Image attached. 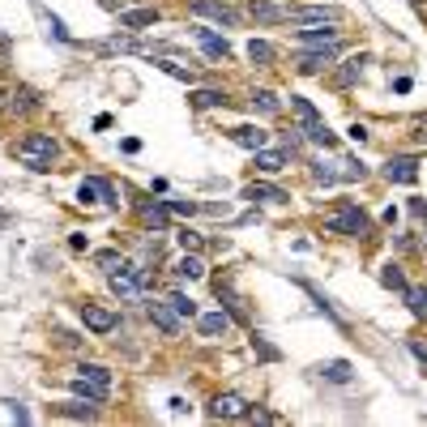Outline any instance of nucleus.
I'll return each mask as SVG.
<instances>
[{
  "label": "nucleus",
  "instance_id": "1",
  "mask_svg": "<svg viewBox=\"0 0 427 427\" xmlns=\"http://www.w3.org/2000/svg\"><path fill=\"white\" fill-rule=\"evenodd\" d=\"M56 154H60V145H56V137H51V133H26L13 145V158H18L22 167H30V171H51Z\"/></svg>",
  "mask_w": 427,
  "mask_h": 427
},
{
  "label": "nucleus",
  "instance_id": "2",
  "mask_svg": "<svg viewBox=\"0 0 427 427\" xmlns=\"http://www.w3.org/2000/svg\"><path fill=\"white\" fill-rule=\"evenodd\" d=\"M325 231H329V235H346V239H367V235H372V218L363 214V205L338 201V209L325 218Z\"/></svg>",
  "mask_w": 427,
  "mask_h": 427
},
{
  "label": "nucleus",
  "instance_id": "3",
  "mask_svg": "<svg viewBox=\"0 0 427 427\" xmlns=\"http://www.w3.org/2000/svg\"><path fill=\"white\" fill-rule=\"evenodd\" d=\"M73 389H77L86 402L103 406L107 393H112V372H107L103 363H81V367H77V376H73Z\"/></svg>",
  "mask_w": 427,
  "mask_h": 427
},
{
  "label": "nucleus",
  "instance_id": "4",
  "mask_svg": "<svg viewBox=\"0 0 427 427\" xmlns=\"http://www.w3.org/2000/svg\"><path fill=\"white\" fill-rule=\"evenodd\" d=\"M107 282H112V291H116L120 299H141V291H145V270H129V265H120V270L107 274Z\"/></svg>",
  "mask_w": 427,
  "mask_h": 427
},
{
  "label": "nucleus",
  "instance_id": "5",
  "mask_svg": "<svg viewBox=\"0 0 427 427\" xmlns=\"http://www.w3.org/2000/svg\"><path fill=\"white\" fill-rule=\"evenodd\" d=\"M295 39H299V47H312V51H342V30H334V26H308Z\"/></svg>",
  "mask_w": 427,
  "mask_h": 427
},
{
  "label": "nucleus",
  "instance_id": "6",
  "mask_svg": "<svg viewBox=\"0 0 427 427\" xmlns=\"http://www.w3.org/2000/svg\"><path fill=\"white\" fill-rule=\"evenodd\" d=\"M188 9L201 13V18H209V22H218V26H227V30L239 26V13L231 5H223V0H188Z\"/></svg>",
  "mask_w": 427,
  "mask_h": 427
},
{
  "label": "nucleus",
  "instance_id": "7",
  "mask_svg": "<svg viewBox=\"0 0 427 427\" xmlns=\"http://www.w3.org/2000/svg\"><path fill=\"white\" fill-rule=\"evenodd\" d=\"M291 9L295 5H278V0H248V13L265 26H278V22H291Z\"/></svg>",
  "mask_w": 427,
  "mask_h": 427
},
{
  "label": "nucleus",
  "instance_id": "8",
  "mask_svg": "<svg viewBox=\"0 0 427 427\" xmlns=\"http://www.w3.org/2000/svg\"><path fill=\"white\" fill-rule=\"evenodd\" d=\"M81 325L90 334H112L116 329V312L112 308H98V303H81Z\"/></svg>",
  "mask_w": 427,
  "mask_h": 427
},
{
  "label": "nucleus",
  "instance_id": "9",
  "mask_svg": "<svg viewBox=\"0 0 427 427\" xmlns=\"http://www.w3.org/2000/svg\"><path fill=\"white\" fill-rule=\"evenodd\" d=\"M150 320H154V325L163 329L167 338H176V334L184 329V316H180L171 303H150Z\"/></svg>",
  "mask_w": 427,
  "mask_h": 427
},
{
  "label": "nucleus",
  "instance_id": "10",
  "mask_svg": "<svg viewBox=\"0 0 427 427\" xmlns=\"http://www.w3.org/2000/svg\"><path fill=\"white\" fill-rule=\"evenodd\" d=\"M209 414L214 419H244L248 414V402L239 393H218V398H214V406H209Z\"/></svg>",
  "mask_w": 427,
  "mask_h": 427
},
{
  "label": "nucleus",
  "instance_id": "11",
  "mask_svg": "<svg viewBox=\"0 0 427 427\" xmlns=\"http://www.w3.org/2000/svg\"><path fill=\"white\" fill-rule=\"evenodd\" d=\"M252 163H256V171H265V176H278V171H287L291 154H287V150H252Z\"/></svg>",
  "mask_w": 427,
  "mask_h": 427
},
{
  "label": "nucleus",
  "instance_id": "12",
  "mask_svg": "<svg viewBox=\"0 0 427 427\" xmlns=\"http://www.w3.org/2000/svg\"><path fill=\"white\" fill-rule=\"evenodd\" d=\"M385 180H393V184H414V180H419V158H389V163H385Z\"/></svg>",
  "mask_w": 427,
  "mask_h": 427
},
{
  "label": "nucleus",
  "instance_id": "13",
  "mask_svg": "<svg viewBox=\"0 0 427 427\" xmlns=\"http://www.w3.org/2000/svg\"><path fill=\"white\" fill-rule=\"evenodd\" d=\"M137 214H141V223H150V227H158V231L171 223V205H163V201H141Z\"/></svg>",
  "mask_w": 427,
  "mask_h": 427
},
{
  "label": "nucleus",
  "instance_id": "14",
  "mask_svg": "<svg viewBox=\"0 0 427 427\" xmlns=\"http://www.w3.org/2000/svg\"><path fill=\"white\" fill-rule=\"evenodd\" d=\"M363 65H367V56H363V51H359V56H350V60H346V65L334 73V86H338V90H350V86L363 77Z\"/></svg>",
  "mask_w": 427,
  "mask_h": 427
},
{
  "label": "nucleus",
  "instance_id": "15",
  "mask_svg": "<svg viewBox=\"0 0 427 427\" xmlns=\"http://www.w3.org/2000/svg\"><path fill=\"white\" fill-rule=\"evenodd\" d=\"M192 34L201 39V47L209 51V56H214V60H227V56H231V43H227L223 34H214V30H205V26H197Z\"/></svg>",
  "mask_w": 427,
  "mask_h": 427
},
{
  "label": "nucleus",
  "instance_id": "16",
  "mask_svg": "<svg viewBox=\"0 0 427 427\" xmlns=\"http://www.w3.org/2000/svg\"><path fill=\"white\" fill-rule=\"evenodd\" d=\"M231 141H235V145H244V150H265L270 133H265V129H256V124H239V129L231 133Z\"/></svg>",
  "mask_w": 427,
  "mask_h": 427
},
{
  "label": "nucleus",
  "instance_id": "17",
  "mask_svg": "<svg viewBox=\"0 0 427 427\" xmlns=\"http://www.w3.org/2000/svg\"><path fill=\"white\" fill-rule=\"evenodd\" d=\"M334 56H338V51H303V56L295 60V69L299 73H325L334 65Z\"/></svg>",
  "mask_w": 427,
  "mask_h": 427
},
{
  "label": "nucleus",
  "instance_id": "18",
  "mask_svg": "<svg viewBox=\"0 0 427 427\" xmlns=\"http://www.w3.org/2000/svg\"><path fill=\"white\" fill-rule=\"evenodd\" d=\"M291 22H338V9H329V5H303V9H291Z\"/></svg>",
  "mask_w": 427,
  "mask_h": 427
},
{
  "label": "nucleus",
  "instance_id": "19",
  "mask_svg": "<svg viewBox=\"0 0 427 427\" xmlns=\"http://www.w3.org/2000/svg\"><path fill=\"white\" fill-rule=\"evenodd\" d=\"M197 329H201L205 338H218V334L231 329V316H227V312H205V316L197 320Z\"/></svg>",
  "mask_w": 427,
  "mask_h": 427
},
{
  "label": "nucleus",
  "instance_id": "20",
  "mask_svg": "<svg viewBox=\"0 0 427 427\" xmlns=\"http://www.w3.org/2000/svg\"><path fill=\"white\" fill-rule=\"evenodd\" d=\"M77 197H81V201H98V197H103V201H116V188L107 184V180H86V184L77 188Z\"/></svg>",
  "mask_w": 427,
  "mask_h": 427
},
{
  "label": "nucleus",
  "instance_id": "21",
  "mask_svg": "<svg viewBox=\"0 0 427 427\" xmlns=\"http://www.w3.org/2000/svg\"><path fill=\"white\" fill-rule=\"evenodd\" d=\"M248 60H252V65H265V69H270V65L278 60V51H274V43H265V39H252V43H248Z\"/></svg>",
  "mask_w": 427,
  "mask_h": 427
},
{
  "label": "nucleus",
  "instance_id": "22",
  "mask_svg": "<svg viewBox=\"0 0 427 427\" xmlns=\"http://www.w3.org/2000/svg\"><path fill=\"white\" fill-rule=\"evenodd\" d=\"M316 372H320L325 381H334V385H346V381H350V363H346V359H329V363H320Z\"/></svg>",
  "mask_w": 427,
  "mask_h": 427
},
{
  "label": "nucleus",
  "instance_id": "23",
  "mask_svg": "<svg viewBox=\"0 0 427 427\" xmlns=\"http://www.w3.org/2000/svg\"><path fill=\"white\" fill-rule=\"evenodd\" d=\"M248 201H274V205H282V201H291L282 188H274V184H248V192H244Z\"/></svg>",
  "mask_w": 427,
  "mask_h": 427
},
{
  "label": "nucleus",
  "instance_id": "24",
  "mask_svg": "<svg viewBox=\"0 0 427 427\" xmlns=\"http://www.w3.org/2000/svg\"><path fill=\"white\" fill-rule=\"evenodd\" d=\"M154 65L163 69L167 77H176V81H188V86H197V77H201L197 69H188V65H176V60H167V56H163V60H154Z\"/></svg>",
  "mask_w": 427,
  "mask_h": 427
},
{
  "label": "nucleus",
  "instance_id": "25",
  "mask_svg": "<svg viewBox=\"0 0 427 427\" xmlns=\"http://www.w3.org/2000/svg\"><path fill=\"white\" fill-rule=\"evenodd\" d=\"M176 274H180V278H188V282H197V278H205V265H201V256L184 252V256L176 261Z\"/></svg>",
  "mask_w": 427,
  "mask_h": 427
},
{
  "label": "nucleus",
  "instance_id": "26",
  "mask_svg": "<svg viewBox=\"0 0 427 427\" xmlns=\"http://www.w3.org/2000/svg\"><path fill=\"white\" fill-rule=\"evenodd\" d=\"M9 107H13V112H22V116H30V112H39V94H34L30 86H18Z\"/></svg>",
  "mask_w": 427,
  "mask_h": 427
},
{
  "label": "nucleus",
  "instance_id": "27",
  "mask_svg": "<svg viewBox=\"0 0 427 427\" xmlns=\"http://www.w3.org/2000/svg\"><path fill=\"white\" fill-rule=\"evenodd\" d=\"M158 22V9H133V13H120V26L124 30H141V26H154Z\"/></svg>",
  "mask_w": 427,
  "mask_h": 427
},
{
  "label": "nucleus",
  "instance_id": "28",
  "mask_svg": "<svg viewBox=\"0 0 427 427\" xmlns=\"http://www.w3.org/2000/svg\"><path fill=\"white\" fill-rule=\"evenodd\" d=\"M303 133H308V141H316V145H325V150H329V145L338 141V137L329 133V124H325V120H312V124H303Z\"/></svg>",
  "mask_w": 427,
  "mask_h": 427
},
{
  "label": "nucleus",
  "instance_id": "29",
  "mask_svg": "<svg viewBox=\"0 0 427 427\" xmlns=\"http://www.w3.org/2000/svg\"><path fill=\"white\" fill-rule=\"evenodd\" d=\"M188 103H192V107H227V94H223V90H192Z\"/></svg>",
  "mask_w": 427,
  "mask_h": 427
},
{
  "label": "nucleus",
  "instance_id": "30",
  "mask_svg": "<svg viewBox=\"0 0 427 427\" xmlns=\"http://www.w3.org/2000/svg\"><path fill=\"white\" fill-rule=\"evenodd\" d=\"M291 112H295V116H299L303 124H312V120H320V112H316V107H312V103H308L303 94H291Z\"/></svg>",
  "mask_w": 427,
  "mask_h": 427
},
{
  "label": "nucleus",
  "instance_id": "31",
  "mask_svg": "<svg viewBox=\"0 0 427 427\" xmlns=\"http://www.w3.org/2000/svg\"><path fill=\"white\" fill-rule=\"evenodd\" d=\"M252 107H261V112H282V103H278V94L274 90H252Z\"/></svg>",
  "mask_w": 427,
  "mask_h": 427
},
{
  "label": "nucleus",
  "instance_id": "32",
  "mask_svg": "<svg viewBox=\"0 0 427 427\" xmlns=\"http://www.w3.org/2000/svg\"><path fill=\"white\" fill-rule=\"evenodd\" d=\"M406 303L414 316H427V287H406Z\"/></svg>",
  "mask_w": 427,
  "mask_h": 427
},
{
  "label": "nucleus",
  "instance_id": "33",
  "mask_svg": "<svg viewBox=\"0 0 427 427\" xmlns=\"http://www.w3.org/2000/svg\"><path fill=\"white\" fill-rule=\"evenodd\" d=\"M381 282H385L389 291H406V274L398 270V265H393V261H389V265H385V270H381Z\"/></svg>",
  "mask_w": 427,
  "mask_h": 427
},
{
  "label": "nucleus",
  "instance_id": "34",
  "mask_svg": "<svg viewBox=\"0 0 427 427\" xmlns=\"http://www.w3.org/2000/svg\"><path fill=\"white\" fill-rule=\"evenodd\" d=\"M167 303H171V308H176V312H180V316H184V320H192V316H197V303H192V299H188V295H184V291H176V295H171V299H167Z\"/></svg>",
  "mask_w": 427,
  "mask_h": 427
},
{
  "label": "nucleus",
  "instance_id": "35",
  "mask_svg": "<svg viewBox=\"0 0 427 427\" xmlns=\"http://www.w3.org/2000/svg\"><path fill=\"white\" fill-rule=\"evenodd\" d=\"M90 406H94V402H90ZM90 406H81V402H65V406H56V414H65V419H94Z\"/></svg>",
  "mask_w": 427,
  "mask_h": 427
},
{
  "label": "nucleus",
  "instance_id": "36",
  "mask_svg": "<svg viewBox=\"0 0 427 427\" xmlns=\"http://www.w3.org/2000/svg\"><path fill=\"white\" fill-rule=\"evenodd\" d=\"M312 180L316 184H338V171H329L325 163H312Z\"/></svg>",
  "mask_w": 427,
  "mask_h": 427
},
{
  "label": "nucleus",
  "instance_id": "37",
  "mask_svg": "<svg viewBox=\"0 0 427 427\" xmlns=\"http://www.w3.org/2000/svg\"><path fill=\"white\" fill-rule=\"evenodd\" d=\"M252 346H256V350H261V359H278V350H274V346H270V342H265V338H261V334H252Z\"/></svg>",
  "mask_w": 427,
  "mask_h": 427
},
{
  "label": "nucleus",
  "instance_id": "38",
  "mask_svg": "<svg viewBox=\"0 0 427 427\" xmlns=\"http://www.w3.org/2000/svg\"><path fill=\"white\" fill-rule=\"evenodd\" d=\"M180 244H184V252H188V248L197 252V248H201V235H197V231H180Z\"/></svg>",
  "mask_w": 427,
  "mask_h": 427
},
{
  "label": "nucleus",
  "instance_id": "39",
  "mask_svg": "<svg viewBox=\"0 0 427 427\" xmlns=\"http://www.w3.org/2000/svg\"><path fill=\"white\" fill-rule=\"evenodd\" d=\"M342 167H346V171H342L346 180H363V167H359V163H350V158H346V163H342Z\"/></svg>",
  "mask_w": 427,
  "mask_h": 427
},
{
  "label": "nucleus",
  "instance_id": "40",
  "mask_svg": "<svg viewBox=\"0 0 427 427\" xmlns=\"http://www.w3.org/2000/svg\"><path fill=\"white\" fill-rule=\"evenodd\" d=\"M176 214H197V201H171Z\"/></svg>",
  "mask_w": 427,
  "mask_h": 427
},
{
  "label": "nucleus",
  "instance_id": "41",
  "mask_svg": "<svg viewBox=\"0 0 427 427\" xmlns=\"http://www.w3.org/2000/svg\"><path fill=\"white\" fill-rule=\"evenodd\" d=\"M410 350H414V359H419V363L427 367V346H423V342H410Z\"/></svg>",
  "mask_w": 427,
  "mask_h": 427
},
{
  "label": "nucleus",
  "instance_id": "42",
  "mask_svg": "<svg viewBox=\"0 0 427 427\" xmlns=\"http://www.w3.org/2000/svg\"><path fill=\"white\" fill-rule=\"evenodd\" d=\"M167 406H171V410H176V414H188V402H184V398H171V402H167Z\"/></svg>",
  "mask_w": 427,
  "mask_h": 427
},
{
  "label": "nucleus",
  "instance_id": "43",
  "mask_svg": "<svg viewBox=\"0 0 427 427\" xmlns=\"http://www.w3.org/2000/svg\"><path fill=\"white\" fill-rule=\"evenodd\" d=\"M410 5H419V0H410Z\"/></svg>",
  "mask_w": 427,
  "mask_h": 427
}]
</instances>
